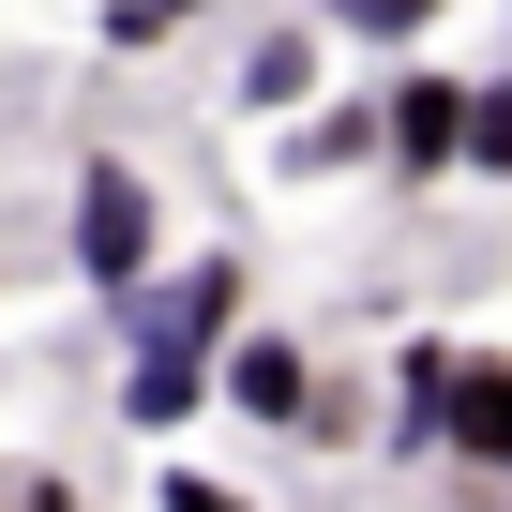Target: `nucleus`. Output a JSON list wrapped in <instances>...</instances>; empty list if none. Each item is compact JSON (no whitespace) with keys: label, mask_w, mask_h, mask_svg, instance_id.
<instances>
[{"label":"nucleus","mask_w":512,"mask_h":512,"mask_svg":"<svg viewBox=\"0 0 512 512\" xmlns=\"http://www.w3.org/2000/svg\"><path fill=\"white\" fill-rule=\"evenodd\" d=\"M211 407H226V422H256V437H347V407H332L317 347H302V332H256V317L211 347Z\"/></svg>","instance_id":"nucleus-1"},{"label":"nucleus","mask_w":512,"mask_h":512,"mask_svg":"<svg viewBox=\"0 0 512 512\" xmlns=\"http://www.w3.org/2000/svg\"><path fill=\"white\" fill-rule=\"evenodd\" d=\"M61 241H76V287H91V302H121L151 256H166V196H151V166L91 151V166H76V211H61Z\"/></svg>","instance_id":"nucleus-2"},{"label":"nucleus","mask_w":512,"mask_h":512,"mask_svg":"<svg viewBox=\"0 0 512 512\" xmlns=\"http://www.w3.org/2000/svg\"><path fill=\"white\" fill-rule=\"evenodd\" d=\"M241 287H256L241 256H196V272H166V256H151L106 317H121V347H226V332H241Z\"/></svg>","instance_id":"nucleus-3"},{"label":"nucleus","mask_w":512,"mask_h":512,"mask_svg":"<svg viewBox=\"0 0 512 512\" xmlns=\"http://www.w3.org/2000/svg\"><path fill=\"white\" fill-rule=\"evenodd\" d=\"M377 151H392V181H452V166H467V76L407 61V76L377 91Z\"/></svg>","instance_id":"nucleus-4"},{"label":"nucleus","mask_w":512,"mask_h":512,"mask_svg":"<svg viewBox=\"0 0 512 512\" xmlns=\"http://www.w3.org/2000/svg\"><path fill=\"white\" fill-rule=\"evenodd\" d=\"M196 407H211V347H136L121 362V422L136 437H181Z\"/></svg>","instance_id":"nucleus-5"},{"label":"nucleus","mask_w":512,"mask_h":512,"mask_svg":"<svg viewBox=\"0 0 512 512\" xmlns=\"http://www.w3.org/2000/svg\"><path fill=\"white\" fill-rule=\"evenodd\" d=\"M437 452H452V467H482V482H512V362H467V377H452Z\"/></svg>","instance_id":"nucleus-6"},{"label":"nucleus","mask_w":512,"mask_h":512,"mask_svg":"<svg viewBox=\"0 0 512 512\" xmlns=\"http://www.w3.org/2000/svg\"><path fill=\"white\" fill-rule=\"evenodd\" d=\"M452 377H467V347H452V332H407V362H392V452H437Z\"/></svg>","instance_id":"nucleus-7"},{"label":"nucleus","mask_w":512,"mask_h":512,"mask_svg":"<svg viewBox=\"0 0 512 512\" xmlns=\"http://www.w3.org/2000/svg\"><path fill=\"white\" fill-rule=\"evenodd\" d=\"M317 61H332V46H317V16H287V31H256V46H241V106H256V121H287V106H317Z\"/></svg>","instance_id":"nucleus-8"},{"label":"nucleus","mask_w":512,"mask_h":512,"mask_svg":"<svg viewBox=\"0 0 512 512\" xmlns=\"http://www.w3.org/2000/svg\"><path fill=\"white\" fill-rule=\"evenodd\" d=\"M302 136H287V181H317V166H362L377 151V106H287Z\"/></svg>","instance_id":"nucleus-9"},{"label":"nucleus","mask_w":512,"mask_h":512,"mask_svg":"<svg viewBox=\"0 0 512 512\" xmlns=\"http://www.w3.org/2000/svg\"><path fill=\"white\" fill-rule=\"evenodd\" d=\"M196 16H211V0H106V16H91V46H106V61H151V46H181Z\"/></svg>","instance_id":"nucleus-10"},{"label":"nucleus","mask_w":512,"mask_h":512,"mask_svg":"<svg viewBox=\"0 0 512 512\" xmlns=\"http://www.w3.org/2000/svg\"><path fill=\"white\" fill-rule=\"evenodd\" d=\"M452 16V0H317V31H347V46H422Z\"/></svg>","instance_id":"nucleus-11"},{"label":"nucleus","mask_w":512,"mask_h":512,"mask_svg":"<svg viewBox=\"0 0 512 512\" xmlns=\"http://www.w3.org/2000/svg\"><path fill=\"white\" fill-rule=\"evenodd\" d=\"M467 181H512V76L467 91Z\"/></svg>","instance_id":"nucleus-12"}]
</instances>
